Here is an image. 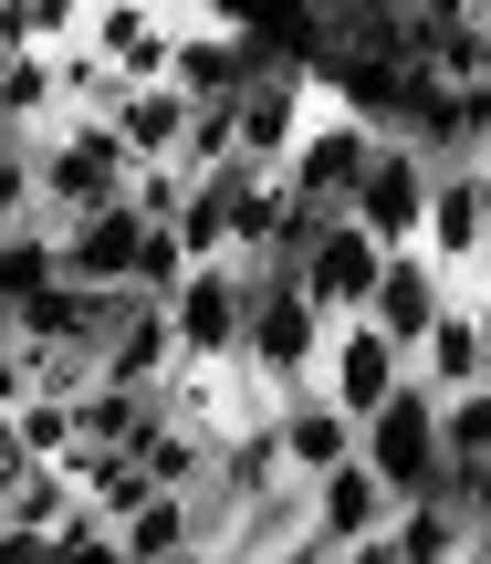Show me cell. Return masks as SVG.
Wrapping results in <instances>:
<instances>
[{
  "label": "cell",
  "instance_id": "obj_8",
  "mask_svg": "<svg viewBox=\"0 0 491 564\" xmlns=\"http://www.w3.org/2000/svg\"><path fill=\"white\" fill-rule=\"evenodd\" d=\"M241 324H251V262H241V251L178 272V293H167V335H178V356H241Z\"/></svg>",
  "mask_w": 491,
  "mask_h": 564
},
{
  "label": "cell",
  "instance_id": "obj_29",
  "mask_svg": "<svg viewBox=\"0 0 491 564\" xmlns=\"http://www.w3.org/2000/svg\"><path fill=\"white\" fill-rule=\"evenodd\" d=\"M481 32H491V0H481Z\"/></svg>",
  "mask_w": 491,
  "mask_h": 564
},
{
  "label": "cell",
  "instance_id": "obj_12",
  "mask_svg": "<svg viewBox=\"0 0 491 564\" xmlns=\"http://www.w3.org/2000/svg\"><path fill=\"white\" fill-rule=\"evenodd\" d=\"M388 481H377V470L367 460H335V470H314V481H304V523H314V544H356V533H377V523H388Z\"/></svg>",
  "mask_w": 491,
  "mask_h": 564
},
{
  "label": "cell",
  "instance_id": "obj_14",
  "mask_svg": "<svg viewBox=\"0 0 491 564\" xmlns=\"http://www.w3.org/2000/svg\"><path fill=\"white\" fill-rule=\"evenodd\" d=\"M481 366H491V345H481V324H471V303H439L429 314V335L408 345V377L429 387V398H450V387H481Z\"/></svg>",
  "mask_w": 491,
  "mask_h": 564
},
{
  "label": "cell",
  "instance_id": "obj_7",
  "mask_svg": "<svg viewBox=\"0 0 491 564\" xmlns=\"http://www.w3.org/2000/svg\"><path fill=\"white\" fill-rule=\"evenodd\" d=\"M418 209H429V147H418L408 126H388L377 158H367V178L346 188V220L377 230L388 251H408V241H418Z\"/></svg>",
  "mask_w": 491,
  "mask_h": 564
},
{
  "label": "cell",
  "instance_id": "obj_15",
  "mask_svg": "<svg viewBox=\"0 0 491 564\" xmlns=\"http://www.w3.org/2000/svg\"><path fill=\"white\" fill-rule=\"evenodd\" d=\"M388 544H397V564H471V512L450 502V491H408V502L388 512Z\"/></svg>",
  "mask_w": 491,
  "mask_h": 564
},
{
  "label": "cell",
  "instance_id": "obj_24",
  "mask_svg": "<svg viewBox=\"0 0 491 564\" xmlns=\"http://www.w3.org/2000/svg\"><path fill=\"white\" fill-rule=\"evenodd\" d=\"M11 220H42V209H32V137L0 126V230Z\"/></svg>",
  "mask_w": 491,
  "mask_h": 564
},
{
  "label": "cell",
  "instance_id": "obj_27",
  "mask_svg": "<svg viewBox=\"0 0 491 564\" xmlns=\"http://www.w3.org/2000/svg\"><path fill=\"white\" fill-rule=\"evenodd\" d=\"M262 564H325V544H314V533H304V544H293V554H262Z\"/></svg>",
  "mask_w": 491,
  "mask_h": 564
},
{
  "label": "cell",
  "instance_id": "obj_18",
  "mask_svg": "<svg viewBox=\"0 0 491 564\" xmlns=\"http://www.w3.org/2000/svg\"><path fill=\"white\" fill-rule=\"evenodd\" d=\"M74 440H84V419H74L63 387H21V398H11V449H21V460H63Z\"/></svg>",
  "mask_w": 491,
  "mask_h": 564
},
{
  "label": "cell",
  "instance_id": "obj_22",
  "mask_svg": "<svg viewBox=\"0 0 491 564\" xmlns=\"http://www.w3.org/2000/svg\"><path fill=\"white\" fill-rule=\"evenodd\" d=\"M439 460H491V387H450L439 398Z\"/></svg>",
  "mask_w": 491,
  "mask_h": 564
},
{
  "label": "cell",
  "instance_id": "obj_6",
  "mask_svg": "<svg viewBox=\"0 0 491 564\" xmlns=\"http://www.w3.org/2000/svg\"><path fill=\"white\" fill-rule=\"evenodd\" d=\"M304 95H314V63L251 53V74L230 84V158H251V167H283L293 126H304Z\"/></svg>",
  "mask_w": 491,
  "mask_h": 564
},
{
  "label": "cell",
  "instance_id": "obj_11",
  "mask_svg": "<svg viewBox=\"0 0 491 564\" xmlns=\"http://www.w3.org/2000/svg\"><path fill=\"white\" fill-rule=\"evenodd\" d=\"M272 449H283V470L293 481H314V470H335V460H356V419L325 398V387H283V408H272Z\"/></svg>",
  "mask_w": 491,
  "mask_h": 564
},
{
  "label": "cell",
  "instance_id": "obj_16",
  "mask_svg": "<svg viewBox=\"0 0 491 564\" xmlns=\"http://www.w3.org/2000/svg\"><path fill=\"white\" fill-rule=\"evenodd\" d=\"M105 126H116L126 158H178V137H188V95H178L167 74H157V84H116Z\"/></svg>",
  "mask_w": 491,
  "mask_h": 564
},
{
  "label": "cell",
  "instance_id": "obj_17",
  "mask_svg": "<svg viewBox=\"0 0 491 564\" xmlns=\"http://www.w3.org/2000/svg\"><path fill=\"white\" fill-rule=\"evenodd\" d=\"M105 544H116L126 564H157V554H178V544H209V533H199V502H188V491H146Z\"/></svg>",
  "mask_w": 491,
  "mask_h": 564
},
{
  "label": "cell",
  "instance_id": "obj_23",
  "mask_svg": "<svg viewBox=\"0 0 491 564\" xmlns=\"http://www.w3.org/2000/svg\"><path fill=\"white\" fill-rule=\"evenodd\" d=\"M178 272H188V251H178V230H167V220H146V230H137V272H126V293H146V303H167V293H178Z\"/></svg>",
  "mask_w": 491,
  "mask_h": 564
},
{
  "label": "cell",
  "instance_id": "obj_28",
  "mask_svg": "<svg viewBox=\"0 0 491 564\" xmlns=\"http://www.w3.org/2000/svg\"><path fill=\"white\" fill-rule=\"evenodd\" d=\"M157 564H220V554H209V544H178V554H157Z\"/></svg>",
  "mask_w": 491,
  "mask_h": 564
},
{
  "label": "cell",
  "instance_id": "obj_2",
  "mask_svg": "<svg viewBox=\"0 0 491 564\" xmlns=\"http://www.w3.org/2000/svg\"><path fill=\"white\" fill-rule=\"evenodd\" d=\"M126 147H116V126L105 116H53L32 137V209L42 220H84V209H105V199H126Z\"/></svg>",
  "mask_w": 491,
  "mask_h": 564
},
{
  "label": "cell",
  "instance_id": "obj_25",
  "mask_svg": "<svg viewBox=\"0 0 491 564\" xmlns=\"http://www.w3.org/2000/svg\"><path fill=\"white\" fill-rule=\"evenodd\" d=\"M84 32V0H21V42L32 53H53V42H74Z\"/></svg>",
  "mask_w": 491,
  "mask_h": 564
},
{
  "label": "cell",
  "instance_id": "obj_4",
  "mask_svg": "<svg viewBox=\"0 0 491 564\" xmlns=\"http://www.w3.org/2000/svg\"><path fill=\"white\" fill-rule=\"evenodd\" d=\"M314 387H325L346 419H367V408H388L397 387H408V345H397L377 314H335L325 324V356H314Z\"/></svg>",
  "mask_w": 491,
  "mask_h": 564
},
{
  "label": "cell",
  "instance_id": "obj_3",
  "mask_svg": "<svg viewBox=\"0 0 491 564\" xmlns=\"http://www.w3.org/2000/svg\"><path fill=\"white\" fill-rule=\"evenodd\" d=\"M356 460L388 481V502H408V491H450V460H439V398L408 377L388 408H367V419H356Z\"/></svg>",
  "mask_w": 491,
  "mask_h": 564
},
{
  "label": "cell",
  "instance_id": "obj_21",
  "mask_svg": "<svg viewBox=\"0 0 491 564\" xmlns=\"http://www.w3.org/2000/svg\"><path fill=\"white\" fill-rule=\"evenodd\" d=\"M116 63H95L84 53V42H53V95H63V116H105V105H116Z\"/></svg>",
  "mask_w": 491,
  "mask_h": 564
},
{
  "label": "cell",
  "instance_id": "obj_10",
  "mask_svg": "<svg viewBox=\"0 0 491 564\" xmlns=\"http://www.w3.org/2000/svg\"><path fill=\"white\" fill-rule=\"evenodd\" d=\"M84 53L95 63H116L126 84H157L167 74V42H178V21H157L146 0H84Z\"/></svg>",
  "mask_w": 491,
  "mask_h": 564
},
{
  "label": "cell",
  "instance_id": "obj_5",
  "mask_svg": "<svg viewBox=\"0 0 491 564\" xmlns=\"http://www.w3.org/2000/svg\"><path fill=\"white\" fill-rule=\"evenodd\" d=\"M377 262H388V241L377 230H356L346 209H325V220L304 230V251H293V293L314 303V314H367V293H377Z\"/></svg>",
  "mask_w": 491,
  "mask_h": 564
},
{
  "label": "cell",
  "instance_id": "obj_20",
  "mask_svg": "<svg viewBox=\"0 0 491 564\" xmlns=\"http://www.w3.org/2000/svg\"><path fill=\"white\" fill-rule=\"evenodd\" d=\"M42 282H63L53 272V220H11V230H0V303L42 293Z\"/></svg>",
  "mask_w": 491,
  "mask_h": 564
},
{
  "label": "cell",
  "instance_id": "obj_19",
  "mask_svg": "<svg viewBox=\"0 0 491 564\" xmlns=\"http://www.w3.org/2000/svg\"><path fill=\"white\" fill-rule=\"evenodd\" d=\"M53 116H63V95H53V53H0V126L42 137Z\"/></svg>",
  "mask_w": 491,
  "mask_h": 564
},
{
  "label": "cell",
  "instance_id": "obj_9",
  "mask_svg": "<svg viewBox=\"0 0 491 564\" xmlns=\"http://www.w3.org/2000/svg\"><path fill=\"white\" fill-rule=\"evenodd\" d=\"M137 209L126 199H105V209H84V220H53V272L63 282H95V293H126V272H137Z\"/></svg>",
  "mask_w": 491,
  "mask_h": 564
},
{
  "label": "cell",
  "instance_id": "obj_1",
  "mask_svg": "<svg viewBox=\"0 0 491 564\" xmlns=\"http://www.w3.org/2000/svg\"><path fill=\"white\" fill-rule=\"evenodd\" d=\"M377 137H388V126H377L356 95H335V84L314 74V95H304V126H293V147H283V188H293L304 209H346V188L367 178Z\"/></svg>",
  "mask_w": 491,
  "mask_h": 564
},
{
  "label": "cell",
  "instance_id": "obj_13",
  "mask_svg": "<svg viewBox=\"0 0 491 564\" xmlns=\"http://www.w3.org/2000/svg\"><path fill=\"white\" fill-rule=\"evenodd\" d=\"M439 303H450V272H439V262H429L418 241L377 262V293H367V314L388 324L397 345H418V335H429V314H439Z\"/></svg>",
  "mask_w": 491,
  "mask_h": 564
},
{
  "label": "cell",
  "instance_id": "obj_26",
  "mask_svg": "<svg viewBox=\"0 0 491 564\" xmlns=\"http://www.w3.org/2000/svg\"><path fill=\"white\" fill-rule=\"evenodd\" d=\"M0 564H63V533H11L0 523Z\"/></svg>",
  "mask_w": 491,
  "mask_h": 564
}]
</instances>
